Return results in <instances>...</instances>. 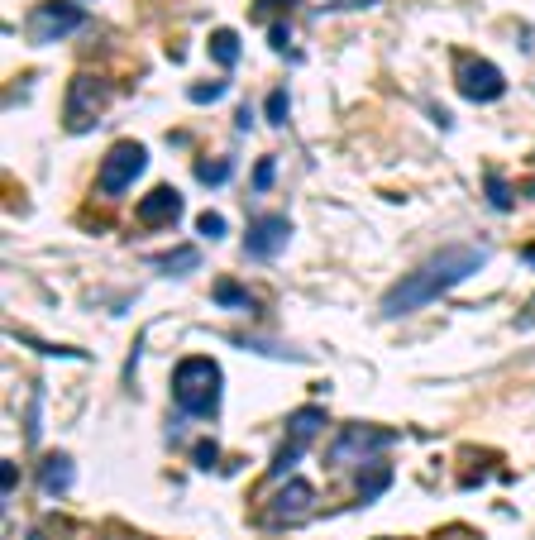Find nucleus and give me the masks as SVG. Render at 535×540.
<instances>
[{
	"instance_id": "cd10ccee",
	"label": "nucleus",
	"mask_w": 535,
	"mask_h": 540,
	"mask_svg": "<svg viewBox=\"0 0 535 540\" xmlns=\"http://www.w3.org/2000/svg\"><path fill=\"white\" fill-rule=\"evenodd\" d=\"M521 259H526V263H531V268H535V249H526V254H521Z\"/></svg>"
},
{
	"instance_id": "20e7f679",
	"label": "nucleus",
	"mask_w": 535,
	"mask_h": 540,
	"mask_svg": "<svg viewBox=\"0 0 535 540\" xmlns=\"http://www.w3.org/2000/svg\"><path fill=\"white\" fill-rule=\"evenodd\" d=\"M144 168H149V149H144L139 139H120V144L106 153V163H101L96 192H101V196H120L134 177L144 173Z\"/></svg>"
},
{
	"instance_id": "39448f33",
	"label": "nucleus",
	"mask_w": 535,
	"mask_h": 540,
	"mask_svg": "<svg viewBox=\"0 0 535 540\" xmlns=\"http://www.w3.org/2000/svg\"><path fill=\"white\" fill-rule=\"evenodd\" d=\"M321 426H325V411H321V407L292 411V421H287V445L273 454V474H278V478L292 474V464H297L301 454L311 450V440L321 435Z\"/></svg>"
},
{
	"instance_id": "9b49d317",
	"label": "nucleus",
	"mask_w": 535,
	"mask_h": 540,
	"mask_svg": "<svg viewBox=\"0 0 535 540\" xmlns=\"http://www.w3.org/2000/svg\"><path fill=\"white\" fill-rule=\"evenodd\" d=\"M139 220L144 225H177L182 220V196L172 187H153L144 201H139Z\"/></svg>"
},
{
	"instance_id": "dca6fc26",
	"label": "nucleus",
	"mask_w": 535,
	"mask_h": 540,
	"mask_svg": "<svg viewBox=\"0 0 535 540\" xmlns=\"http://www.w3.org/2000/svg\"><path fill=\"white\" fill-rule=\"evenodd\" d=\"M235 173V163L230 158H211V163H196V182H206V187H220L225 177Z\"/></svg>"
},
{
	"instance_id": "9d476101",
	"label": "nucleus",
	"mask_w": 535,
	"mask_h": 540,
	"mask_svg": "<svg viewBox=\"0 0 535 540\" xmlns=\"http://www.w3.org/2000/svg\"><path fill=\"white\" fill-rule=\"evenodd\" d=\"M311 507H316V488L306 483V478H287L278 488V497H273V521H301L311 517Z\"/></svg>"
},
{
	"instance_id": "2eb2a0df",
	"label": "nucleus",
	"mask_w": 535,
	"mask_h": 540,
	"mask_svg": "<svg viewBox=\"0 0 535 540\" xmlns=\"http://www.w3.org/2000/svg\"><path fill=\"white\" fill-rule=\"evenodd\" d=\"M239 53H244V48H239L235 29H215V34H211V58H215V63H220V67H235Z\"/></svg>"
},
{
	"instance_id": "ddd939ff",
	"label": "nucleus",
	"mask_w": 535,
	"mask_h": 540,
	"mask_svg": "<svg viewBox=\"0 0 535 540\" xmlns=\"http://www.w3.org/2000/svg\"><path fill=\"white\" fill-rule=\"evenodd\" d=\"M392 488V464H383V459H373L364 474H359V507H368L378 493H387Z\"/></svg>"
},
{
	"instance_id": "f8f14e48",
	"label": "nucleus",
	"mask_w": 535,
	"mask_h": 540,
	"mask_svg": "<svg viewBox=\"0 0 535 540\" xmlns=\"http://www.w3.org/2000/svg\"><path fill=\"white\" fill-rule=\"evenodd\" d=\"M72 478H77V464H72V454H48V459H43L39 464V488L43 493H67V488H72Z\"/></svg>"
},
{
	"instance_id": "b1692460",
	"label": "nucleus",
	"mask_w": 535,
	"mask_h": 540,
	"mask_svg": "<svg viewBox=\"0 0 535 540\" xmlns=\"http://www.w3.org/2000/svg\"><path fill=\"white\" fill-rule=\"evenodd\" d=\"M20 488V469L15 464H0V493H15Z\"/></svg>"
},
{
	"instance_id": "f03ea898",
	"label": "nucleus",
	"mask_w": 535,
	"mask_h": 540,
	"mask_svg": "<svg viewBox=\"0 0 535 540\" xmlns=\"http://www.w3.org/2000/svg\"><path fill=\"white\" fill-rule=\"evenodd\" d=\"M220 388H225V373H220V364H215L211 354H192V359H182V364L172 368V402L187 416L211 421L215 411H220Z\"/></svg>"
},
{
	"instance_id": "1a4fd4ad",
	"label": "nucleus",
	"mask_w": 535,
	"mask_h": 540,
	"mask_svg": "<svg viewBox=\"0 0 535 540\" xmlns=\"http://www.w3.org/2000/svg\"><path fill=\"white\" fill-rule=\"evenodd\" d=\"M287 239H292V220L287 216H258L249 225V235H244V254L249 259H278L287 249Z\"/></svg>"
},
{
	"instance_id": "0eeeda50",
	"label": "nucleus",
	"mask_w": 535,
	"mask_h": 540,
	"mask_svg": "<svg viewBox=\"0 0 535 540\" xmlns=\"http://www.w3.org/2000/svg\"><path fill=\"white\" fill-rule=\"evenodd\" d=\"M459 91H464V101L488 106V101H497V96L507 91V77H502V67L488 63V58H459Z\"/></svg>"
},
{
	"instance_id": "4be33fe9",
	"label": "nucleus",
	"mask_w": 535,
	"mask_h": 540,
	"mask_svg": "<svg viewBox=\"0 0 535 540\" xmlns=\"http://www.w3.org/2000/svg\"><path fill=\"white\" fill-rule=\"evenodd\" d=\"M268 44H273V48H282V53L292 48V29H287V20H278V24H273V29H268Z\"/></svg>"
},
{
	"instance_id": "412c9836",
	"label": "nucleus",
	"mask_w": 535,
	"mask_h": 540,
	"mask_svg": "<svg viewBox=\"0 0 535 540\" xmlns=\"http://www.w3.org/2000/svg\"><path fill=\"white\" fill-rule=\"evenodd\" d=\"M187 96H192L196 106H211V101H220V96H225V82H206V87H192Z\"/></svg>"
},
{
	"instance_id": "5701e85b",
	"label": "nucleus",
	"mask_w": 535,
	"mask_h": 540,
	"mask_svg": "<svg viewBox=\"0 0 535 540\" xmlns=\"http://www.w3.org/2000/svg\"><path fill=\"white\" fill-rule=\"evenodd\" d=\"M196 230H201V235H211V239H220V235H225V220L215 216V211H206V216L196 220Z\"/></svg>"
},
{
	"instance_id": "bb28decb",
	"label": "nucleus",
	"mask_w": 535,
	"mask_h": 540,
	"mask_svg": "<svg viewBox=\"0 0 535 540\" xmlns=\"http://www.w3.org/2000/svg\"><path fill=\"white\" fill-rule=\"evenodd\" d=\"M531 321H535V297L526 302V316H521V325H531Z\"/></svg>"
},
{
	"instance_id": "a878e982",
	"label": "nucleus",
	"mask_w": 535,
	"mask_h": 540,
	"mask_svg": "<svg viewBox=\"0 0 535 540\" xmlns=\"http://www.w3.org/2000/svg\"><path fill=\"white\" fill-rule=\"evenodd\" d=\"M287 5H297V0H258V10H287Z\"/></svg>"
},
{
	"instance_id": "393cba45",
	"label": "nucleus",
	"mask_w": 535,
	"mask_h": 540,
	"mask_svg": "<svg viewBox=\"0 0 535 540\" xmlns=\"http://www.w3.org/2000/svg\"><path fill=\"white\" fill-rule=\"evenodd\" d=\"M192 459H196V469H211V464H215V440H201Z\"/></svg>"
},
{
	"instance_id": "6e6552de",
	"label": "nucleus",
	"mask_w": 535,
	"mask_h": 540,
	"mask_svg": "<svg viewBox=\"0 0 535 540\" xmlns=\"http://www.w3.org/2000/svg\"><path fill=\"white\" fill-rule=\"evenodd\" d=\"M110 101V87L101 77H77L72 82V96H67V125L72 130H91L96 125V110Z\"/></svg>"
},
{
	"instance_id": "f257e3e1",
	"label": "nucleus",
	"mask_w": 535,
	"mask_h": 540,
	"mask_svg": "<svg viewBox=\"0 0 535 540\" xmlns=\"http://www.w3.org/2000/svg\"><path fill=\"white\" fill-rule=\"evenodd\" d=\"M488 263V244H450L440 254H430L421 268H411L407 278H397L383 297V316H411L421 306L440 302L450 287H459L464 278H473Z\"/></svg>"
},
{
	"instance_id": "6ab92c4d",
	"label": "nucleus",
	"mask_w": 535,
	"mask_h": 540,
	"mask_svg": "<svg viewBox=\"0 0 535 540\" xmlns=\"http://www.w3.org/2000/svg\"><path fill=\"white\" fill-rule=\"evenodd\" d=\"M488 201H493L497 211H512V201H516L512 187H507V182H502L497 173H488Z\"/></svg>"
},
{
	"instance_id": "c85d7f7f",
	"label": "nucleus",
	"mask_w": 535,
	"mask_h": 540,
	"mask_svg": "<svg viewBox=\"0 0 535 540\" xmlns=\"http://www.w3.org/2000/svg\"><path fill=\"white\" fill-rule=\"evenodd\" d=\"M531 196H535V187H531Z\"/></svg>"
},
{
	"instance_id": "f3484780",
	"label": "nucleus",
	"mask_w": 535,
	"mask_h": 540,
	"mask_svg": "<svg viewBox=\"0 0 535 540\" xmlns=\"http://www.w3.org/2000/svg\"><path fill=\"white\" fill-rule=\"evenodd\" d=\"M263 110H268V125H287V110H292V96H287V87H273V91H268Z\"/></svg>"
},
{
	"instance_id": "423d86ee",
	"label": "nucleus",
	"mask_w": 535,
	"mask_h": 540,
	"mask_svg": "<svg viewBox=\"0 0 535 540\" xmlns=\"http://www.w3.org/2000/svg\"><path fill=\"white\" fill-rule=\"evenodd\" d=\"M86 24L82 5H67V0H48L43 10H34V20H29V34H34V44H58L67 34H77Z\"/></svg>"
},
{
	"instance_id": "4468645a",
	"label": "nucleus",
	"mask_w": 535,
	"mask_h": 540,
	"mask_svg": "<svg viewBox=\"0 0 535 540\" xmlns=\"http://www.w3.org/2000/svg\"><path fill=\"white\" fill-rule=\"evenodd\" d=\"M153 268H158V273H168V278H187V273H196V268H201V254H196L192 244H187V249L158 254V259H153Z\"/></svg>"
},
{
	"instance_id": "7ed1b4c3",
	"label": "nucleus",
	"mask_w": 535,
	"mask_h": 540,
	"mask_svg": "<svg viewBox=\"0 0 535 540\" xmlns=\"http://www.w3.org/2000/svg\"><path fill=\"white\" fill-rule=\"evenodd\" d=\"M392 440H397V431H383V426H344L325 459H330L335 469H349V464L364 469V464H373V454L387 450Z\"/></svg>"
},
{
	"instance_id": "aec40b11",
	"label": "nucleus",
	"mask_w": 535,
	"mask_h": 540,
	"mask_svg": "<svg viewBox=\"0 0 535 540\" xmlns=\"http://www.w3.org/2000/svg\"><path fill=\"white\" fill-rule=\"evenodd\" d=\"M278 182V163L273 158H258V168H254V192H268Z\"/></svg>"
},
{
	"instance_id": "a211bd4d",
	"label": "nucleus",
	"mask_w": 535,
	"mask_h": 540,
	"mask_svg": "<svg viewBox=\"0 0 535 540\" xmlns=\"http://www.w3.org/2000/svg\"><path fill=\"white\" fill-rule=\"evenodd\" d=\"M215 302L220 306H244V311H249V292H244V287H239V282H215Z\"/></svg>"
}]
</instances>
